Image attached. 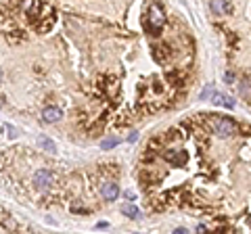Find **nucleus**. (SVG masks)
Returning <instances> with one entry per match:
<instances>
[{"label":"nucleus","mask_w":251,"mask_h":234,"mask_svg":"<svg viewBox=\"0 0 251 234\" xmlns=\"http://www.w3.org/2000/svg\"><path fill=\"white\" fill-rule=\"evenodd\" d=\"M214 105H218V107H228V109H232L234 107V103L228 98V96H224V94H214Z\"/></svg>","instance_id":"nucleus-10"},{"label":"nucleus","mask_w":251,"mask_h":234,"mask_svg":"<svg viewBox=\"0 0 251 234\" xmlns=\"http://www.w3.org/2000/svg\"><path fill=\"white\" fill-rule=\"evenodd\" d=\"M63 117V111L59 107H46L44 111H42V119L44 121H49V123H54V121H59Z\"/></svg>","instance_id":"nucleus-5"},{"label":"nucleus","mask_w":251,"mask_h":234,"mask_svg":"<svg viewBox=\"0 0 251 234\" xmlns=\"http://www.w3.org/2000/svg\"><path fill=\"white\" fill-rule=\"evenodd\" d=\"M166 159L172 161V163H178V165H182V163L186 161V153L184 151H168Z\"/></svg>","instance_id":"nucleus-8"},{"label":"nucleus","mask_w":251,"mask_h":234,"mask_svg":"<svg viewBox=\"0 0 251 234\" xmlns=\"http://www.w3.org/2000/svg\"><path fill=\"white\" fill-rule=\"evenodd\" d=\"M224 80H228V84H232V80H234V75H232V73H226V75H224Z\"/></svg>","instance_id":"nucleus-13"},{"label":"nucleus","mask_w":251,"mask_h":234,"mask_svg":"<svg viewBox=\"0 0 251 234\" xmlns=\"http://www.w3.org/2000/svg\"><path fill=\"white\" fill-rule=\"evenodd\" d=\"M38 142H40L42 149L49 151V153H54V149H57V144H54L50 138H46V136H40V138H38Z\"/></svg>","instance_id":"nucleus-11"},{"label":"nucleus","mask_w":251,"mask_h":234,"mask_svg":"<svg viewBox=\"0 0 251 234\" xmlns=\"http://www.w3.org/2000/svg\"><path fill=\"white\" fill-rule=\"evenodd\" d=\"M115 144H120V138H107L100 142V149H113Z\"/></svg>","instance_id":"nucleus-12"},{"label":"nucleus","mask_w":251,"mask_h":234,"mask_svg":"<svg viewBox=\"0 0 251 234\" xmlns=\"http://www.w3.org/2000/svg\"><path fill=\"white\" fill-rule=\"evenodd\" d=\"M100 194H103V199H107V201H115L117 194H120V188H117L115 182H105L100 186Z\"/></svg>","instance_id":"nucleus-4"},{"label":"nucleus","mask_w":251,"mask_h":234,"mask_svg":"<svg viewBox=\"0 0 251 234\" xmlns=\"http://www.w3.org/2000/svg\"><path fill=\"white\" fill-rule=\"evenodd\" d=\"M209 9H211V13H214V15H226L230 11V4L226 2V0H211Z\"/></svg>","instance_id":"nucleus-6"},{"label":"nucleus","mask_w":251,"mask_h":234,"mask_svg":"<svg viewBox=\"0 0 251 234\" xmlns=\"http://www.w3.org/2000/svg\"><path fill=\"white\" fill-rule=\"evenodd\" d=\"M0 80H2V71H0Z\"/></svg>","instance_id":"nucleus-14"},{"label":"nucleus","mask_w":251,"mask_h":234,"mask_svg":"<svg viewBox=\"0 0 251 234\" xmlns=\"http://www.w3.org/2000/svg\"><path fill=\"white\" fill-rule=\"evenodd\" d=\"M147 23H149V27H151V29H159V27H163V23H166V15H163L161 6H157V4H151V6H149Z\"/></svg>","instance_id":"nucleus-2"},{"label":"nucleus","mask_w":251,"mask_h":234,"mask_svg":"<svg viewBox=\"0 0 251 234\" xmlns=\"http://www.w3.org/2000/svg\"><path fill=\"white\" fill-rule=\"evenodd\" d=\"M211 130L216 132L218 136H232V134H237V123H234L230 117H226V115H220V117H211Z\"/></svg>","instance_id":"nucleus-1"},{"label":"nucleus","mask_w":251,"mask_h":234,"mask_svg":"<svg viewBox=\"0 0 251 234\" xmlns=\"http://www.w3.org/2000/svg\"><path fill=\"white\" fill-rule=\"evenodd\" d=\"M34 182H36V188H40V190H46L49 186L54 182V176L50 174V171H46V169H42V171H38V174L34 176Z\"/></svg>","instance_id":"nucleus-3"},{"label":"nucleus","mask_w":251,"mask_h":234,"mask_svg":"<svg viewBox=\"0 0 251 234\" xmlns=\"http://www.w3.org/2000/svg\"><path fill=\"white\" fill-rule=\"evenodd\" d=\"M239 94L245 98V100H251V77H243L241 84H239Z\"/></svg>","instance_id":"nucleus-7"},{"label":"nucleus","mask_w":251,"mask_h":234,"mask_svg":"<svg viewBox=\"0 0 251 234\" xmlns=\"http://www.w3.org/2000/svg\"><path fill=\"white\" fill-rule=\"evenodd\" d=\"M122 211H124V215H128L130 220H138V217H140V209L134 207V205H130V203L122 207Z\"/></svg>","instance_id":"nucleus-9"}]
</instances>
